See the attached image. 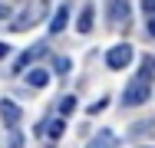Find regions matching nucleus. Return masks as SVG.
<instances>
[{"label":"nucleus","instance_id":"9b49d317","mask_svg":"<svg viewBox=\"0 0 155 148\" xmlns=\"http://www.w3.org/2000/svg\"><path fill=\"white\" fill-rule=\"evenodd\" d=\"M139 79H145V82H152V79H155V56H145V59H142V66H139Z\"/></svg>","mask_w":155,"mask_h":148},{"label":"nucleus","instance_id":"f3484780","mask_svg":"<svg viewBox=\"0 0 155 148\" xmlns=\"http://www.w3.org/2000/svg\"><path fill=\"white\" fill-rule=\"evenodd\" d=\"M149 33L155 36V17H149Z\"/></svg>","mask_w":155,"mask_h":148},{"label":"nucleus","instance_id":"2eb2a0df","mask_svg":"<svg viewBox=\"0 0 155 148\" xmlns=\"http://www.w3.org/2000/svg\"><path fill=\"white\" fill-rule=\"evenodd\" d=\"M142 10H145L149 17H155V0H142Z\"/></svg>","mask_w":155,"mask_h":148},{"label":"nucleus","instance_id":"9d476101","mask_svg":"<svg viewBox=\"0 0 155 148\" xmlns=\"http://www.w3.org/2000/svg\"><path fill=\"white\" fill-rule=\"evenodd\" d=\"M93 7H89V3H86V7H83V13H79V23H76V30H79V33H89V30H93Z\"/></svg>","mask_w":155,"mask_h":148},{"label":"nucleus","instance_id":"f8f14e48","mask_svg":"<svg viewBox=\"0 0 155 148\" xmlns=\"http://www.w3.org/2000/svg\"><path fill=\"white\" fill-rule=\"evenodd\" d=\"M63 132H66V122H63V118H53V122H50V125H46V135H50V138H53V142H56V138H60Z\"/></svg>","mask_w":155,"mask_h":148},{"label":"nucleus","instance_id":"f257e3e1","mask_svg":"<svg viewBox=\"0 0 155 148\" xmlns=\"http://www.w3.org/2000/svg\"><path fill=\"white\" fill-rule=\"evenodd\" d=\"M46 10H50V3H46V0H27V7L13 17L10 30H13V33H23V30H30V27H36V23H43Z\"/></svg>","mask_w":155,"mask_h":148},{"label":"nucleus","instance_id":"1a4fd4ad","mask_svg":"<svg viewBox=\"0 0 155 148\" xmlns=\"http://www.w3.org/2000/svg\"><path fill=\"white\" fill-rule=\"evenodd\" d=\"M27 82H30L33 89H43L50 82V72H46V69H30V72H27Z\"/></svg>","mask_w":155,"mask_h":148},{"label":"nucleus","instance_id":"a211bd4d","mask_svg":"<svg viewBox=\"0 0 155 148\" xmlns=\"http://www.w3.org/2000/svg\"><path fill=\"white\" fill-rule=\"evenodd\" d=\"M7 50H10V46H7V43H0V59L7 56Z\"/></svg>","mask_w":155,"mask_h":148},{"label":"nucleus","instance_id":"4468645a","mask_svg":"<svg viewBox=\"0 0 155 148\" xmlns=\"http://www.w3.org/2000/svg\"><path fill=\"white\" fill-rule=\"evenodd\" d=\"M106 105H109V95H102L99 102H93V105H89V115H96V112H102Z\"/></svg>","mask_w":155,"mask_h":148},{"label":"nucleus","instance_id":"6e6552de","mask_svg":"<svg viewBox=\"0 0 155 148\" xmlns=\"http://www.w3.org/2000/svg\"><path fill=\"white\" fill-rule=\"evenodd\" d=\"M66 20H69V3H63L60 10L53 13V23H50V33H60V30L66 27Z\"/></svg>","mask_w":155,"mask_h":148},{"label":"nucleus","instance_id":"dca6fc26","mask_svg":"<svg viewBox=\"0 0 155 148\" xmlns=\"http://www.w3.org/2000/svg\"><path fill=\"white\" fill-rule=\"evenodd\" d=\"M56 69L60 72H69V59H56Z\"/></svg>","mask_w":155,"mask_h":148},{"label":"nucleus","instance_id":"39448f33","mask_svg":"<svg viewBox=\"0 0 155 148\" xmlns=\"http://www.w3.org/2000/svg\"><path fill=\"white\" fill-rule=\"evenodd\" d=\"M86 148H119V138H116V132L102 128V132H96L93 138H89V145H86Z\"/></svg>","mask_w":155,"mask_h":148},{"label":"nucleus","instance_id":"7ed1b4c3","mask_svg":"<svg viewBox=\"0 0 155 148\" xmlns=\"http://www.w3.org/2000/svg\"><path fill=\"white\" fill-rule=\"evenodd\" d=\"M129 63H132V46L129 43H119V46L106 50V66L109 69H125Z\"/></svg>","mask_w":155,"mask_h":148},{"label":"nucleus","instance_id":"aec40b11","mask_svg":"<svg viewBox=\"0 0 155 148\" xmlns=\"http://www.w3.org/2000/svg\"><path fill=\"white\" fill-rule=\"evenodd\" d=\"M145 148H152V145H145Z\"/></svg>","mask_w":155,"mask_h":148},{"label":"nucleus","instance_id":"0eeeda50","mask_svg":"<svg viewBox=\"0 0 155 148\" xmlns=\"http://www.w3.org/2000/svg\"><path fill=\"white\" fill-rule=\"evenodd\" d=\"M43 53H46V46H43V43H36V46H30V50H27L23 56L17 59V63H13V72H23V69L30 66L33 59H40V56H43Z\"/></svg>","mask_w":155,"mask_h":148},{"label":"nucleus","instance_id":"ddd939ff","mask_svg":"<svg viewBox=\"0 0 155 148\" xmlns=\"http://www.w3.org/2000/svg\"><path fill=\"white\" fill-rule=\"evenodd\" d=\"M73 109H76V95H66V99L60 102V112H63V115H69Z\"/></svg>","mask_w":155,"mask_h":148},{"label":"nucleus","instance_id":"20e7f679","mask_svg":"<svg viewBox=\"0 0 155 148\" xmlns=\"http://www.w3.org/2000/svg\"><path fill=\"white\" fill-rule=\"evenodd\" d=\"M106 13H109V20L116 27H122V23H129L132 7H129V0H106Z\"/></svg>","mask_w":155,"mask_h":148},{"label":"nucleus","instance_id":"6ab92c4d","mask_svg":"<svg viewBox=\"0 0 155 148\" xmlns=\"http://www.w3.org/2000/svg\"><path fill=\"white\" fill-rule=\"evenodd\" d=\"M0 17H7V7H3V3H0Z\"/></svg>","mask_w":155,"mask_h":148},{"label":"nucleus","instance_id":"423d86ee","mask_svg":"<svg viewBox=\"0 0 155 148\" xmlns=\"http://www.w3.org/2000/svg\"><path fill=\"white\" fill-rule=\"evenodd\" d=\"M0 115H3V122H7V128H13L17 122H20V105L17 102H10V99H0Z\"/></svg>","mask_w":155,"mask_h":148},{"label":"nucleus","instance_id":"f03ea898","mask_svg":"<svg viewBox=\"0 0 155 148\" xmlns=\"http://www.w3.org/2000/svg\"><path fill=\"white\" fill-rule=\"evenodd\" d=\"M149 95H152V82H145V79H132L122 92V102L125 105H142V102H149Z\"/></svg>","mask_w":155,"mask_h":148}]
</instances>
